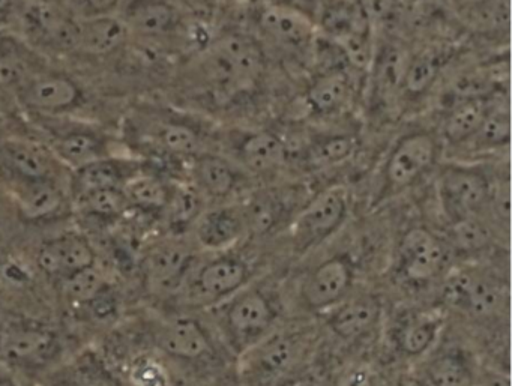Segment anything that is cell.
<instances>
[{
	"mask_svg": "<svg viewBox=\"0 0 512 386\" xmlns=\"http://www.w3.org/2000/svg\"><path fill=\"white\" fill-rule=\"evenodd\" d=\"M152 145L172 157H185L193 160L202 154L203 134L190 122L179 118H161L148 127Z\"/></svg>",
	"mask_w": 512,
	"mask_h": 386,
	"instance_id": "obj_34",
	"label": "cell"
},
{
	"mask_svg": "<svg viewBox=\"0 0 512 386\" xmlns=\"http://www.w3.org/2000/svg\"><path fill=\"white\" fill-rule=\"evenodd\" d=\"M283 386H316V382L310 376H295L284 380Z\"/></svg>",
	"mask_w": 512,
	"mask_h": 386,
	"instance_id": "obj_53",
	"label": "cell"
},
{
	"mask_svg": "<svg viewBox=\"0 0 512 386\" xmlns=\"http://www.w3.org/2000/svg\"><path fill=\"white\" fill-rule=\"evenodd\" d=\"M157 344L167 355L185 361H196L212 352L208 332L191 317H176L164 323L158 329Z\"/></svg>",
	"mask_w": 512,
	"mask_h": 386,
	"instance_id": "obj_29",
	"label": "cell"
},
{
	"mask_svg": "<svg viewBox=\"0 0 512 386\" xmlns=\"http://www.w3.org/2000/svg\"><path fill=\"white\" fill-rule=\"evenodd\" d=\"M179 4L199 17H206L215 10L218 0H178Z\"/></svg>",
	"mask_w": 512,
	"mask_h": 386,
	"instance_id": "obj_51",
	"label": "cell"
},
{
	"mask_svg": "<svg viewBox=\"0 0 512 386\" xmlns=\"http://www.w3.org/2000/svg\"><path fill=\"white\" fill-rule=\"evenodd\" d=\"M131 209L154 212L164 211L169 202L172 185L167 184L163 178L140 169L136 175L128 179L122 188Z\"/></svg>",
	"mask_w": 512,
	"mask_h": 386,
	"instance_id": "obj_37",
	"label": "cell"
},
{
	"mask_svg": "<svg viewBox=\"0 0 512 386\" xmlns=\"http://www.w3.org/2000/svg\"><path fill=\"white\" fill-rule=\"evenodd\" d=\"M205 197L193 184L175 185L170 191L166 209L167 220L173 229H185L196 223L205 211Z\"/></svg>",
	"mask_w": 512,
	"mask_h": 386,
	"instance_id": "obj_39",
	"label": "cell"
},
{
	"mask_svg": "<svg viewBox=\"0 0 512 386\" xmlns=\"http://www.w3.org/2000/svg\"><path fill=\"white\" fill-rule=\"evenodd\" d=\"M97 254L91 242L79 233L50 239L38 251L37 262L50 277L65 278L95 265Z\"/></svg>",
	"mask_w": 512,
	"mask_h": 386,
	"instance_id": "obj_23",
	"label": "cell"
},
{
	"mask_svg": "<svg viewBox=\"0 0 512 386\" xmlns=\"http://www.w3.org/2000/svg\"><path fill=\"white\" fill-rule=\"evenodd\" d=\"M37 71L28 50L16 43L0 41V91L17 94Z\"/></svg>",
	"mask_w": 512,
	"mask_h": 386,
	"instance_id": "obj_38",
	"label": "cell"
},
{
	"mask_svg": "<svg viewBox=\"0 0 512 386\" xmlns=\"http://www.w3.org/2000/svg\"><path fill=\"white\" fill-rule=\"evenodd\" d=\"M490 230L482 217L469 218L451 224L452 245L461 253H479L490 244Z\"/></svg>",
	"mask_w": 512,
	"mask_h": 386,
	"instance_id": "obj_45",
	"label": "cell"
},
{
	"mask_svg": "<svg viewBox=\"0 0 512 386\" xmlns=\"http://www.w3.org/2000/svg\"><path fill=\"white\" fill-rule=\"evenodd\" d=\"M125 0H68L70 10L80 19L88 17L110 16Z\"/></svg>",
	"mask_w": 512,
	"mask_h": 386,
	"instance_id": "obj_47",
	"label": "cell"
},
{
	"mask_svg": "<svg viewBox=\"0 0 512 386\" xmlns=\"http://www.w3.org/2000/svg\"><path fill=\"white\" fill-rule=\"evenodd\" d=\"M410 50L397 37L376 44L367 71V95L376 112H386L403 100V82Z\"/></svg>",
	"mask_w": 512,
	"mask_h": 386,
	"instance_id": "obj_8",
	"label": "cell"
},
{
	"mask_svg": "<svg viewBox=\"0 0 512 386\" xmlns=\"http://www.w3.org/2000/svg\"><path fill=\"white\" fill-rule=\"evenodd\" d=\"M50 151L64 167L77 170L101 158L110 157L109 142L98 130L73 127L53 137Z\"/></svg>",
	"mask_w": 512,
	"mask_h": 386,
	"instance_id": "obj_28",
	"label": "cell"
},
{
	"mask_svg": "<svg viewBox=\"0 0 512 386\" xmlns=\"http://www.w3.org/2000/svg\"><path fill=\"white\" fill-rule=\"evenodd\" d=\"M497 95L500 94L457 101L445 107L440 119V131L437 133L442 143H449L452 146L467 145L481 127Z\"/></svg>",
	"mask_w": 512,
	"mask_h": 386,
	"instance_id": "obj_31",
	"label": "cell"
},
{
	"mask_svg": "<svg viewBox=\"0 0 512 386\" xmlns=\"http://www.w3.org/2000/svg\"><path fill=\"white\" fill-rule=\"evenodd\" d=\"M191 184L205 199L224 200L238 193L247 181V172L236 161L212 152L193 158Z\"/></svg>",
	"mask_w": 512,
	"mask_h": 386,
	"instance_id": "obj_19",
	"label": "cell"
},
{
	"mask_svg": "<svg viewBox=\"0 0 512 386\" xmlns=\"http://www.w3.org/2000/svg\"><path fill=\"white\" fill-rule=\"evenodd\" d=\"M134 386H166L167 376L163 367L152 359H142L131 370Z\"/></svg>",
	"mask_w": 512,
	"mask_h": 386,
	"instance_id": "obj_48",
	"label": "cell"
},
{
	"mask_svg": "<svg viewBox=\"0 0 512 386\" xmlns=\"http://www.w3.org/2000/svg\"><path fill=\"white\" fill-rule=\"evenodd\" d=\"M200 247L211 251H227L248 235L242 205L227 203L203 211L194 223Z\"/></svg>",
	"mask_w": 512,
	"mask_h": 386,
	"instance_id": "obj_20",
	"label": "cell"
},
{
	"mask_svg": "<svg viewBox=\"0 0 512 386\" xmlns=\"http://www.w3.org/2000/svg\"><path fill=\"white\" fill-rule=\"evenodd\" d=\"M509 0H449V11L479 35L508 37Z\"/></svg>",
	"mask_w": 512,
	"mask_h": 386,
	"instance_id": "obj_33",
	"label": "cell"
},
{
	"mask_svg": "<svg viewBox=\"0 0 512 386\" xmlns=\"http://www.w3.org/2000/svg\"><path fill=\"white\" fill-rule=\"evenodd\" d=\"M250 280V266L242 257L221 254L200 266L191 278L190 298L202 304H221L241 292Z\"/></svg>",
	"mask_w": 512,
	"mask_h": 386,
	"instance_id": "obj_11",
	"label": "cell"
},
{
	"mask_svg": "<svg viewBox=\"0 0 512 386\" xmlns=\"http://www.w3.org/2000/svg\"><path fill=\"white\" fill-rule=\"evenodd\" d=\"M16 95L26 109L43 116L70 112L83 101V91L76 80L50 70H38Z\"/></svg>",
	"mask_w": 512,
	"mask_h": 386,
	"instance_id": "obj_12",
	"label": "cell"
},
{
	"mask_svg": "<svg viewBox=\"0 0 512 386\" xmlns=\"http://www.w3.org/2000/svg\"><path fill=\"white\" fill-rule=\"evenodd\" d=\"M86 305H88L89 310H91V314L95 319L109 320L110 317L115 316L116 299L115 296L110 293L109 287H107L106 290H103L97 298L92 299V301Z\"/></svg>",
	"mask_w": 512,
	"mask_h": 386,
	"instance_id": "obj_49",
	"label": "cell"
},
{
	"mask_svg": "<svg viewBox=\"0 0 512 386\" xmlns=\"http://www.w3.org/2000/svg\"><path fill=\"white\" fill-rule=\"evenodd\" d=\"M58 352L55 332L41 326H8L0 335V355L16 367H40L46 365Z\"/></svg>",
	"mask_w": 512,
	"mask_h": 386,
	"instance_id": "obj_16",
	"label": "cell"
},
{
	"mask_svg": "<svg viewBox=\"0 0 512 386\" xmlns=\"http://www.w3.org/2000/svg\"><path fill=\"white\" fill-rule=\"evenodd\" d=\"M0 386H5V385H2V383H0Z\"/></svg>",
	"mask_w": 512,
	"mask_h": 386,
	"instance_id": "obj_58",
	"label": "cell"
},
{
	"mask_svg": "<svg viewBox=\"0 0 512 386\" xmlns=\"http://www.w3.org/2000/svg\"><path fill=\"white\" fill-rule=\"evenodd\" d=\"M194 262V253L182 242L155 245L143 259V272L155 290H175L187 280Z\"/></svg>",
	"mask_w": 512,
	"mask_h": 386,
	"instance_id": "obj_22",
	"label": "cell"
},
{
	"mask_svg": "<svg viewBox=\"0 0 512 386\" xmlns=\"http://www.w3.org/2000/svg\"><path fill=\"white\" fill-rule=\"evenodd\" d=\"M509 142H511V112H509V95L505 92L494 98L490 112L467 145L475 151H494V149L509 146Z\"/></svg>",
	"mask_w": 512,
	"mask_h": 386,
	"instance_id": "obj_36",
	"label": "cell"
},
{
	"mask_svg": "<svg viewBox=\"0 0 512 386\" xmlns=\"http://www.w3.org/2000/svg\"><path fill=\"white\" fill-rule=\"evenodd\" d=\"M350 211L346 187L326 188L308 199L293 217L290 239L296 254H305L331 238L347 220Z\"/></svg>",
	"mask_w": 512,
	"mask_h": 386,
	"instance_id": "obj_6",
	"label": "cell"
},
{
	"mask_svg": "<svg viewBox=\"0 0 512 386\" xmlns=\"http://www.w3.org/2000/svg\"><path fill=\"white\" fill-rule=\"evenodd\" d=\"M412 386H436L434 383H431L430 380H419V382L413 383Z\"/></svg>",
	"mask_w": 512,
	"mask_h": 386,
	"instance_id": "obj_56",
	"label": "cell"
},
{
	"mask_svg": "<svg viewBox=\"0 0 512 386\" xmlns=\"http://www.w3.org/2000/svg\"><path fill=\"white\" fill-rule=\"evenodd\" d=\"M398 250L401 272L413 283L434 280L445 268V245L427 227L416 226L407 230Z\"/></svg>",
	"mask_w": 512,
	"mask_h": 386,
	"instance_id": "obj_15",
	"label": "cell"
},
{
	"mask_svg": "<svg viewBox=\"0 0 512 386\" xmlns=\"http://www.w3.org/2000/svg\"><path fill=\"white\" fill-rule=\"evenodd\" d=\"M194 70L200 86L217 103H232L259 88L266 53L253 34L230 31L200 50Z\"/></svg>",
	"mask_w": 512,
	"mask_h": 386,
	"instance_id": "obj_1",
	"label": "cell"
},
{
	"mask_svg": "<svg viewBox=\"0 0 512 386\" xmlns=\"http://www.w3.org/2000/svg\"><path fill=\"white\" fill-rule=\"evenodd\" d=\"M374 34H385L394 37L395 32L406 25L403 7L400 0H359Z\"/></svg>",
	"mask_w": 512,
	"mask_h": 386,
	"instance_id": "obj_44",
	"label": "cell"
},
{
	"mask_svg": "<svg viewBox=\"0 0 512 386\" xmlns=\"http://www.w3.org/2000/svg\"><path fill=\"white\" fill-rule=\"evenodd\" d=\"M271 2H277V4L295 8V10L307 14V16H310L311 19L314 20L317 8H319L320 2H322V0H271Z\"/></svg>",
	"mask_w": 512,
	"mask_h": 386,
	"instance_id": "obj_52",
	"label": "cell"
},
{
	"mask_svg": "<svg viewBox=\"0 0 512 386\" xmlns=\"http://www.w3.org/2000/svg\"><path fill=\"white\" fill-rule=\"evenodd\" d=\"M358 137L353 133H322L311 137L298 155L313 169H329L340 166L355 155Z\"/></svg>",
	"mask_w": 512,
	"mask_h": 386,
	"instance_id": "obj_35",
	"label": "cell"
},
{
	"mask_svg": "<svg viewBox=\"0 0 512 386\" xmlns=\"http://www.w3.org/2000/svg\"><path fill=\"white\" fill-rule=\"evenodd\" d=\"M73 200L76 208L83 214L107 218V220L121 217L128 209H131L122 190L92 191V193L83 194Z\"/></svg>",
	"mask_w": 512,
	"mask_h": 386,
	"instance_id": "obj_42",
	"label": "cell"
},
{
	"mask_svg": "<svg viewBox=\"0 0 512 386\" xmlns=\"http://www.w3.org/2000/svg\"><path fill=\"white\" fill-rule=\"evenodd\" d=\"M440 328L442 319L439 316L415 317L398 334V347L404 355H422L433 346Z\"/></svg>",
	"mask_w": 512,
	"mask_h": 386,
	"instance_id": "obj_41",
	"label": "cell"
},
{
	"mask_svg": "<svg viewBox=\"0 0 512 386\" xmlns=\"http://www.w3.org/2000/svg\"><path fill=\"white\" fill-rule=\"evenodd\" d=\"M436 386H475V373L460 353H443L428 364L427 377Z\"/></svg>",
	"mask_w": 512,
	"mask_h": 386,
	"instance_id": "obj_40",
	"label": "cell"
},
{
	"mask_svg": "<svg viewBox=\"0 0 512 386\" xmlns=\"http://www.w3.org/2000/svg\"><path fill=\"white\" fill-rule=\"evenodd\" d=\"M493 182L470 164H448L437 178V199L449 224L482 217L488 211Z\"/></svg>",
	"mask_w": 512,
	"mask_h": 386,
	"instance_id": "obj_5",
	"label": "cell"
},
{
	"mask_svg": "<svg viewBox=\"0 0 512 386\" xmlns=\"http://www.w3.org/2000/svg\"><path fill=\"white\" fill-rule=\"evenodd\" d=\"M13 185L17 209L26 221L50 220L67 206L64 188L55 179H13Z\"/></svg>",
	"mask_w": 512,
	"mask_h": 386,
	"instance_id": "obj_27",
	"label": "cell"
},
{
	"mask_svg": "<svg viewBox=\"0 0 512 386\" xmlns=\"http://www.w3.org/2000/svg\"><path fill=\"white\" fill-rule=\"evenodd\" d=\"M221 305L224 329L244 350L268 335L277 317L271 299L259 289H242Z\"/></svg>",
	"mask_w": 512,
	"mask_h": 386,
	"instance_id": "obj_9",
	"label": "cell"
},
{
	"mask_svg": "<svg viewBox=\"0 0 512 386\" xmlns=\"http://www.w3.org/2000/svg\"><path fill=\"white\" fill-rule=\"evenodd\" d=\"M355 277L352 260L346 254L334 256L320 263L308 274L302 286L305 307L313 311H326L346 299Z\"/></svg>",
	"mask_w": 512,
	"mask_h": 386,
	"instance_id": "obj_14",
	"label": "cell"
},
{
	"mask_svg": "<svg viewBox=\"0 0 512 386\" xmlns=\"http://www.w3.org/2000/svg\"><path fill=\"white\" fill-rule=\"evenodd\" d=\"M446 296L452 304L475 316H491L508 301L502 281L478 269L457 272L448 281Z\"/></svg>",
	"mask_w": 512,
	"mask_h": 386,
	"instance_id": "obj_13",
	"label": "cell"
},
{
	"mask_svg": "<svg viewBox=\"0 0 512 386\" xmlns=\"http://www.w3.org/2000/svg\"><path fill=\"white\" fill-rule=\"evenodd\" d=\"M0 163L11 179L22 181H59V169L62 166L50 148L20 137H11L0 142Z\"/></svg>",
	"mask_w": 512,
	"mask_h": 386,
	"instance_id": "obj_17",
	"label": "cell"
},
{
	"mask_svg": "<svg viewBox=\"0 0 512 386\" xmlns=\"http://www.w3.org/2000/svg\"><path fill=\"white\" fill-rule=\"evenodd\" d=\"M454 52L445 46H430L410 52L406 74L403 82V100L416 101L433 91L434 86L442 79L446 65L451 61Z\"/></svg>",
	"mask_w": 512,
	"mask_h": 386,
	"instance_id": "obj_26",
	"label": "cell"
},
{
	"mask_svg": "<svg viewBox=\"0 0 512 386\" xmlns=\"http://www.w3.org/2000/svg\"><path fill=\"white\" fill-rule=\"evenodd\" d=\"M130 34L163 40L184 29L181 10L172 0H127L121 14Z\"/></svg>",
	"mask_w": 512,
	"mask_h": 386,
	"instance_id": "obj_18",
	"label": "cell"
},
{
	"mask_svg": "<svg viewBox=\"0 0 512 386\" xmlns=\"http://www.w3.org/2000/svg\"><path fill=\"white\" fill-rule=\"evenodd\" d=\"M382 316V302L373 293H361L344 299L332 308L329 328L341 340H358L368 334Z\"/></svg>",
	"mask_w": 512,
	"mask_h": 386,
	"instance_id": "obj_25",
	"label": "cell"
},
{
	"mask_svg": "<svg viewBox=\"0 0 512 386\" xmlns=\"http://www.w3.org/2000/svg\"><path fill=\"white\" fill-rule=\"evenodd\" d=\"M62 293L70 299L73 304L86 305L97 298L103 290H106L107 283L103 274L94 266L74 272L68 277L62 278Z\"/></svg>",
	"mask_w": 512,
	"mask_h": 386,
	"instance_id": "obj_43",
	"label": "cell"
},
{
	"mask_svg": "<svg viewBox=\"0 0 512 386\" xmlns=\"http://www.w3.org/2000/svg\"><path fill=\"white\" fill-rule=\"evenodd\" d=\"M130 35L121 17L113 14L80 19L77 52L89 56L113 55L127 44Z\"/></svg>",
	"mask_w": 512,
	"mask_h": 386,
	"instance_id": "obj_32",
	"label": "cell"
},
{
	"mask_svg": "<svg viewBox=\"0 0 512 386\" xmlns=\"http://www.w3.org/2000/svg\"><path fill=\"white\" fill-rule=\"evenodd\" d=\"M358 71L350 65L320 68L305 92V106L317 118H337L355 103Z\"/></svg>",
	"mask_w": 512,
	"mask_h": 386,
	"instance_id": "obj_10",
	"label": "cell"
},
{
	"mask_svg": "<svg viewBox=\"0 0 512 386\" xmlns=\"http://www.w3.org/2000/svg\"><path fill=\"white\" fill-rule=\"evenodd\" d=\"M314 23L319 37L337 46L353 70L367 73L377 35L359 0H322Z\"/></svg>",
	"mask_w": 512,
	"mask_h": 386,
	"instance_id": "obj_3",
	"label": "cell"
},
{
	"mask_svg": "<svg viewBox=\"0 0 512 386\" xmlns=\"http://www.w3.org/2000/svg\"><path fill=\"white\" fill-rule=\"evenodd\" d=\"M304 350L301 334L269 332L241 353L242 379L250 385L265 386L289 377Z\"/></svg>",
	"mask_w": 512,
	"mask_h": 386,
	"instance_id": "obj_7",
	"label": "cell"
},
{
	"mask_svg": "<svg viewBox=\"0 0 512 386\" xmlns=\"http://www.w3.org/2000/svg\"><path fill=\"white\" fill-rule=\"evenodd\" d=\"M296 208L295 194L290 190H259L242 203L248 235L263 236L274 232Z\"/></svg>",
	"mask_w": 512,
	"mask_h": 386,
	"instance_id": "obj_24",
	"label": "cell"
},
{
	"mask_svg": "<svg viewBox=\"0 0 512 386\" xmlns=\"http://www.w3.org/2000/svg\"><path fill=\"white\" fill-rule=\"evenodd\" d=\"M142 166L122 158L106 157L74 170L71 181L73 199L100 190H122Z\"/></svg>",
	"mask_w": 512,
	"mask_h": 386,
	"instance_id": "obj_30",
	"label": "cell"
},
{
	"mask_svg": "<svg viewBox=\"0 0 512 386\" xmlns=\"http://www.w3.org/2000/svg\"><path fill=\"white\" fill-rule=\"evenodd\" d=\"M442 146L434 131L413 130L398 137L383 161L374 205H382L418 184L439 163Z\"/></svg>",
	"mask_w": 512,
	"mask_h": 386,
	"instance_id": "obj_4",
	"label": "cell"
},
{
	"mask_svg": "<svg viewBox=\"0 0 512 386\" xmlns=\"http://www.w3.org/2000/svg\"><path fill=\"white\" fill-rule=\"evenodd\" d=\"M406 23L433 22L440 19L449 11V0H400Z\"/></svg>",
	"mask_w": 512,
	"mask_h": 386,
	"instance_id": "obj_46",
	"label": "cell"
},
{
	"mask_svg": "<svg viewBox=\"0 0 512 386\" xmlns=\"http://www.w3.org/2000/svg\"><path fill=\"white\" fill-rule=\"evenodd\" d=\"M13 5L14 0H0V17H4L5 14L10 13Z\"/></svg>",
	"mask_w": 512,
	"mask_h": 386,
	"instance_id": "obj_55",
	"label": "cell"
},
{
	"mask_svg": "<svg viewBox=\"0 0 512 386\" xmlns=\"http://www.w3.org/2000/svg\"><path fill=\"white\" fill-rule=\"evenodd\" d=\"M82 386H115L110 380L104 379V377H92V379L86 380Z\"/></svg>",
	"mask_w": 512,
	"mask_h": 386,
	"instance_id": "obj_54",
	"label": "cell"
},
{
	"mask_svg": "<svg viewBox=\"0 0 512 386\" xmlns=\"http://www.w3.org/2000/svg\"><path fill=\"white\" fill-rule=\"evenodd\" d=\"M250 19L265 53L269 49L293 64H313L319 34L310 16L271 0H253Z\"/></svg>",
	"mask_w": 512,
	"mask_h": 386,
	"instance_id": "obj_2",
	"label": "cell"
},
{
	"mask_svg": "<svg viewBox=\"0 0 512 386\" xmlns=\"http://www.w3.org/2000/svg\"><path fill=\"white\" fill-rule=\"evenodd\" d=\"M475 386H511V377L508 373L500 370H485L479 379H476Z\"/></svg>",
	"mask_w": 512,
	"mask_h": 386,
	"instance_id": "obj_50",
	"label": "cell"
},
{
	"mask_svg": "<svg viewBox=\"0 0 512 386\" xmlns=\"http://www.w3.org/2000/svg\"><path fill=\"white\" fill-rule=\"evenodd\" d=\"M46 2H55V0H46Z\"/></svg>",
	"mask_w": 512,
	"mask_h": 386,
	"instance_id": "obj_57",
	"label": "cell"
},
{
	"mask_svg": "<svg viewBox=\"0 0 512 386\" xmlns=\"http://www.w3.org/2000/svg\"><path fill=\"white\" fill-rule=\"evenodd\" d=\"M289 160V142L272 130L248 131L236 143V163L247 173L277 172Z\"/></svg>",
	"mask_w": 512,
	"mask_h": 386,
	"instance_id": "obj_21",
	"label": "cell"
}]
</instances>
